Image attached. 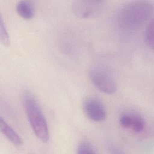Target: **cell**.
<instances>
[{
  "mask_svg": "<svg viewBox=\"0 0 154 154\" xmlns=\"http://www.w3.org/2000/svg\"><path fill=\"white\" fill-rule=\"evenodd\" d=\"M153 5L151 1L139 0L129 2L118 11L117 23L125 32H134L140 28L151 17Z\"/></svg>",
  "mask_w": 154,
  "mask_h": 154,
  "instance_id": "cell-1",
  "label": "cell"
},
{
  "mask_svg": "<svg viewBox=\"0 0 154 154\" xmlns=\"http://www.w3.org/2000/svg\"><path fill=\"white\" fill-rule=\"evenodd\" d=\"M22 104L28 122L35 135L42 142L49 140L48 125L37 100L34 94L26 91L22 95Z\"/></svg>",
  "mask_w": 154,
  "mask_h": 154,
  "instance_id": "cell-2",
  "label": "cell"
},
{
  "mask_svg": "<svg viewBox=\"0 0 154 154\" xmlns=\"http://www.w3.org/2000/svg\"><path fill=\"white\" fill-rule=\"evenodd\" d=\"M88 75L92 84L99 91L108 94H111L116 91V81L111 74L105 69L92 67L89 70Z\"/></svg>",
  "mask_w": 154,
  "mask_h": 154,
  "instance_id": "cell-3",
  "label": "cell"
},
{
  "mask_svg": "<svg viewBox=\"0 0 154 154\" xmlns=\"http://www.w3.org/2000/svg\"><path fill=\"white\" fill-rule=\"evenodd\" d=\"M106 2L101 1H73L71 2L73 13L79 17L88 18L100 13Z\"/></svg>",
  "mask_w": 154,
  "mask_h": 154,
  "instance_id": "cell-4",
  "label": "cell"
},
{
  "mask_svg": "<svg viewBox=\"0 0 154 154\" xmlns=\"http://www.w3.org/2000/svg\"><path fill=\"white\" fill-rule=\"evenodd\" d=\"M83 110L85 116L94 122H102L106 118V112L103 104L94 97H88L85 99Z\"/></svg>",
  "mask_w": 154,
  "mask_h": 154,
  "instance_id": "cell-5",
  "label": "cell"
},
{
  "mask_svg": "<svg viewBox=\"0 0 154 154\" xmlns=\"http://www.w3.org/2000/svg\"><path fill=\"white\" fill-rule=\"evenodd\" d=\"M119 123L123 128L136 133L143 131L145 128L144 119L134 113L126 112L121 114L119 118Z\"/></svg>",
  "mask_w": 154,
  "mask_h": 154,
  "instance_id": "cell-6",
  "label": "cell"
},
{
  "mask_svg": "<svg viewBox=\"0 0 154 154\" xmlns=\"http://www.w3.org/2000/svg\"><path fill=\"white\" fill-rule=\"evenodd\" d=\"M0 129L1 132L13 144L16 146H20L22 144L23 142L21 137L6 121L4 120L2 117L0 118Z\"/></svg>",
  "mask_w": 154,
  "mask_h": 154,
  "instance_id": "cell-7",
  "label": "cell"
},
{
  "mask_svg": "<svg viewBox=\"0 0 154 154\" xmlns=\"http://www.w3.org/2000/svg\"><path fill=\"white\" fill-rule=\"evenodd\" d=\"M16 11L19 16L25 19H30L34 16L33 4L28 1H20L16 4Z\"/></svg>",
  "mask_w": 154,
  "mask_h": 154,
  "instance_id": "cell-8",
  "label": "cell"
},
{
  "mask_svg": "<svg viewBox=\"0 0 154 154\" xmlns=\"http://www.w3.org/2000/svg\"><path fill=\"white\" fill-rule=\"evenodd\" d=\"M77 153L79 154H87V153H96V151L94 146L87 141H81L77 148Z\"/></svg>",
  "mask_w": 154,
  "mask_h": 154,
  "instance_id": "cell-9",
  "label": "cell"
},
{
  "mask_svg": "<svg viewBox=\"0 0 154 154\" xmlns=\"http://www.w3.org/2000/svg\"><path fill=\"white\" fill-rule=\"evenodd\" d=\"M153 19H152L146 27L145 31V40L147 45L151 49H153L154 38H153Z\"/></svg>",
  "mask_w": 154,
  "mask_h": 154,
  "instance_id": "cell-10",
  "label": "cell"
},
{
  "mask_svg": "<svg viewBox=\"0 0 154 154\" xmlns=\"http://www.w3.org/2000/svg\"><path fill=\"white\" fill-rule=\"evenodd\" d=\"M0 40L2 44L5 46H8L10 44L9 35L6 29L2 14L0 15Z\"/></svg>",
  "mask_w": 154,
  "mask_h": 154,
  "instance_id": "cell-11",
  "label": "cell"
}]
</instances>
